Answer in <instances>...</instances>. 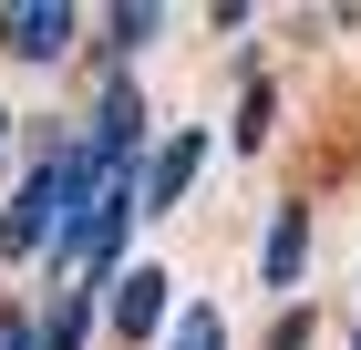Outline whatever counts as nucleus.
Segmentation results:
<instances>
[{
    "mask_svg": "<svg viewBox=\"0 0 361 350\" xmlns=\"http://www.w3.org/2000/svg\"><path fill=\"white\" fill-rule=\"evenodd\" d=\"M0 144H11V113H0Z\"/></svg>",
    "mask_w": 361,
    "mask_h": 350,
    "instance_id": "12",
    "label": "nucleus"
},
{
    "mask_svg": "<svg viewBox=\"0 0 361 350\" xmlns=\"http://www.w3.org/2000/svg\"><path fill=\"white\" fill-rule=\"evenodd\" d=\"M196 175H207V135L186 124V135H166L155 155H145V206H176V196H186Z\"/></svg>",
    "mask_w": 361,
    "mask_h": 350,
    "instance_id": "5",
    "label": "nucleus"
},
{
    "mask_svg": "<svg viewBox=\"0 0 361 350\" xmlns=\"http://www.w3.org/2000/svg\"><path fill=\"white\" fill-rule=\"evenodd\" d=\"M73 31H83V11H73V0H11V11H0V52L62 62V52H73Z\"/></svg>",
    "mask_w": 361,
    "mask_h": 350,
    "instance_id": "2",
    "label": "nucleus"
},
{
    "mask_svg": "<svg viewBox=\"0 0 361 350\" xmlns=\"http://www.w3.org/2000/svg\"><path fill=\"white\" fill-rule=\"evenodd\" d=\"M300 258H310V216H300V206H279L269 247H258V278H269V289H300Z\"/></svg>",
    "mask_w": 361,
    "mask_h": 350,
    "instance_id": "6",
    "label": "nucleus"
},
{
    "mask_svg": "<svg viewBox=\"0 0 361 350\" xmlns=\"http://www.w3.org/2000/svg\"><path fill=\"white\" fill-rule=\"evenodd\" d=\"M217 330H227V320H217V299H186V309L166 320V340H176V350H217Z\"/></svg>",
    "mask_w": 361,
    "mask_h": 350,
    "instance_id": "8",
    "label": "nucleus"
},
{
    "mask_svg": "<svg viewBox=\"0 0 361 350\" xmlns=\"http://www.w3.org/2000/svg\"><path fill=\"white\" fill-rule=\"evenodd\" d=\"M83 144H93L104 165H145V93H135L124 73H114L104 93H93V124H83Z\"/></svg>",
    "mask_w": 361,
    "mask_h": 350,
    "instance_id": "3",
    "label": "nucleus"
},
{
    "mask_svg": "<svg viewBox=\"0 0 361 350\" xmlns=\"http://www.w3.org/2000/svg\"><path fill=\"white\" fill-rule=\"evenodd\" d=\"M104 186V155H93L83 135H62L52 155L31 165V186L0 206V258H62V237H73V216H83V196Z\"/></svg>",
    "mask_w": 361,
    "mask_h": 350,
    "instance_id": "1",
    "label": "nucleus"
},
{
    "mask_svg": "<svg viewBox=\"0 0 361 350\" xmlns=\"http://www.w3.org/2000/svg\"><path fill=\"white\" fill-rule=\"evenodd\" d=\"M269 104H279L269 82H248V113H238V144H269Z\"/></svg>",
    "mask_w": 361,
    "mask_h": 350,
    "instance_id": "10",
    "label": "nucleus"
},
{
    "mask_svg": "<svg viewBox=\"0 0 361 350\" xmlns=\"http://www.w3.org/2000/svg\"><path fill=\"white\" fill-rule=\"evenodd\" d=\"M0 350H42V330H31V309H0Z\"/></svg>",
    "mask_w": 361,
    "mask_h": 350,
    "instance_id": "11",
    "label": "nucleus"
},
{
    "mask_svg": "<svg viewBox=\"0 0 361 350\" xmlns=\"http://www.w3.org/2000/svg\"><path fill=\"white\" fill-rule=\"evenodd\" d=\"M155 21H166V11H155V0H124V11H114V42H124V52H135V42H155Z\"/></svg>",
    "mask_w": 361,
    "mask_h": 350,
    "instance_id": "9",
    "label": "nucleus"
},
{
    "mask_svg": "<svg viewBox=\"0 0 361 350\" xmlns=\"http://www.w3.org/2000/svg\"><path fill=\"white\" fill-rule=\"evenodd\" d=\"M104 309H114V340H155V330L176 320V309H166V268H124L104 289Z\"/></svg>",
    "mask_w": 361,
    "mask_h": 350,
    "instance_id": "4",
    "label": "nucleus"
},
{
    "mask_svg": "<svg viewBox=\"0 0 361 350\" xmlns=\"http://www.w3.org/2000/svg\"><path fill=\"white\" fill-rule=\"evenodd\" d=\"M83 340H93V289H62L42 320V350H83Z\"/></svg>",
    "mask_w": 361,
    "mask_h": 350,
    "instance_id": "7",
    "label": "nucleus"
}]
</instances>
